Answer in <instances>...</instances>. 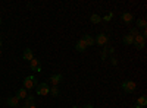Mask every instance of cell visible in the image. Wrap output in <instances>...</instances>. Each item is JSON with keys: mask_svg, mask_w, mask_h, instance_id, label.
I'll list each match as a JSON object with an SVG mask.
<instances>
[{"mask_svg": "<svg viewBox=\"0 0 147 108\" xmlns=\"http://www.w3.org/2000/svg\"><path fill=\"white\" fill-rule=\"evenodd\" d=\"M22 85H24V88L28 91V89H32V88H35L37 85H38V80H37L35 76H28V78L24 79Z\"/></svg>", "mask_w": 147, "mask_h": 108, "instance_id": "6da1fadb", "label": "cell"}, {"mask_svg": "<svg viewBox=\"0 0 147 108\" xmlns=\"http://www.w3.org/2000/svg\"><path fill=\"white\" fill-rule=\"evenodd\" d=\"M136 88H137L136 82L131 80V79H127V80L122 82V89H124L127 93H132L134 91H136Z\"/></svg>", "mask_w": 147, "mask_h": 108, "instance_id": "7a4b0ae2", "label": "cell"}, {"mask_svg": "<svg viewBox=\"0 0 147 108\" xmlns=\"http://www.w3.org/2000/svg\"><path fill=\"white\" fill-rule=\"evenodd\" d=\"M49 89H50V86H49L46 82H41V83H38V85L35 86V93L44 97V95H49Z\"/></svg>", "mask_w": 147, "mask_h": 108, "instance_id": "3957f363", "label": "cell"}, {"mask_svg": "<svg viewBox=\"0 0 147 108\" xmlns=\"http://www.w3.org/2000/svg\"><path fill=\"white\" fill-rule=\"evenodd\" d=\"M144 42H146V38H143L141 35L138 34V35H136V37H134V45H136V48L137 50H143L144 48Z\"/></svg>", "mask_w": 147, "mask_h": 108, "instance_id": "277c9868", "label": "cell"}, {"mask_svg": "<svg viewBox=\"0 0 147 108\" xmlns=\"http://www.w3.org/2000/svg\"><path fill=\"white\" fill-rule=\"evenodd\" d=\"M94 42L99 44V45H102V47H106V44L109 42V37H107L106 34H99V35L96 37Z\"/></svg>", "mask_w": 147, "mask_h": 108, "instance_id": "5b68a950", "label": "cell"}, {"mask_svg": "<svg viewBox=\"0 0 147 108\" xmlns=\"http://www.w3.org/2000/svg\"><path fill=\"white\" fill-rule=\"evenodd\" d=\"M62 79H63V76H62V75H59V73L50 76V82H52V85H53V86H57L59 83L62 82Z\"/></svg>", "mask_w": 147, "mask_h": 108, "instance_id": "8992f818", "label": "cell"}, {"mask_svg": "<svg viewBox=\"0 0 147 108\" xmlns=\"http://www.w3.org/2000/svg\"><path fill=\"white\" fill-rule=\"evenodd\" d=\"M6 105H9V107H12V108H16V107L19 105V99H18L16 97H9V98L6 99Z\"/></svg>", "mask_w": 147, "mask_h": 108, "instance_id": "52a82bcc", "label": "cell"}, {"mask_svg": "<svg viewBox=\"0 0 147 108\" xmlns=\"http://www.w3.org/2000/svg\"><path fill=\"white\" fill-rule=\"evenodd\" d=\"M75 50L80 51V53H84L85 50H87V45H85V42L82 40H78L77 44H75Z\"/></svg>", "mask_w": 147, "mask_h": 108, "instance_id": "ba28073f", "label": "cell"}, {"mask_svg": "<svg viewBox=\"0 0 147 108\" xmlns=\"http://www.w3.org/2000/svg\"><path fill=\"white\" fill-rule=\"evenodd\" d=\"M24 60H27V62H31V60L34 58V54H32V50L31 48H25L24 50V54H22Z\"/></svg>", "mask_w": 147, "mask_h": 108, "instance_id": "9c48e42d", "label": "cell"}, {"mask_svg": "<svg viewBox=\"0 0 147 108\" xmlns=\"http://www.w3.org/2000/svg\"><path fill=\"white\" fill-rule=\"evenodd\" d=\"M81 40L85 42V45H87V48H88V47H91V45L94 44V38L91 37V35H88V34H85V35H84V37H82Z\"/></svg>", "mask_w": 147, "mask_h": 108, "instance_id": "30bf717a", "label": "cell"}, {"mask_svg": "<svg viewBox=\"0 0 147 108\" xmlns=\"http://www.w3.org/2000/svg\"><path fill=\"white\" fill-rule=\"evenodd\" d=\"M121 19L124 21L125 23H131L132 19H134V16H132V13H129V12H124V13L121 15Z\"/></svg>", "mask_w": 147, "mask_h": 108, "instance_id": "8fae6325", "label": "cell"}, {"mask_svg": "<svg viewBox=\"0 0 147 108\" xmlns=\"http://www.w3.org/2000/svg\"><path fill=\"white\" fill-rule=\"evenodd\" d=\"M27 95H28L27 89H25V88H21V89L16 91V95H15V97H16L18 99H25V98H27Z\"/></svg>", "mask_w": 147, "mask_h": 108, "instance_id": "7c38bea8", "label": "cell"}, {"mask_svg": "<svg viewBox=\"0 0 147 108\" xmlns=\"http://www.w3.org/2000/svg\"><path fill=\"white\" fill-rule=\"evenodd\" d=\"M34 101H35V97H34L32 93H28V95H27V98L24 99V105H25V107L32 105V104H34Z\"/></svg>", "mask_w": 147, "mask_h": 108, "instance_id": "4fadbf2b", "label": "cell"}, {"mask_svg": "<svg viewBox=\"0 0 147 108\" xmlns=\"http://www.w3.org/2000/svg\"><path fill=\"white\" fill-rule=\"evenodd\" d=\"M41 66V63H40V60L38 58H32L31 62H30V67H31V70H35L37 67H40Z\"/></svg>", "mask_w": 147, "mask_h": 108, "instance_id": "5bb4252c", "label": "cell"}, {"mask_svg": "<svg viewBox=\"0 0 147 108\" xmlns=\"http://www.w3.org/2000/svg\"><path fill=\"white\" fill-rule=\"evenodd\" d=\"M137 105L141 107V108H144V107L147 105V97H146V95H143V97H140V98L137 99Z\"/></svg>", "mask_w": 147, "mask_h": 108, "instance_id": "9a60e30c", "label": "cell"}, {"mask_svg": "<svg viewBox=\"0 0 147 108\" xmlns=\"http://www.w3.org/2000/svg\"><path fill=\"white\" fill-rule=\"evenodd\" d=\"M122 42H124L125 45H129V44H132V42H134V37L128 34V35H125V37L122 38Z\"/></svg>", "mask_w": 147, "mask_h": 108, "instance_id": "2e32d148", "label": "cell"}, {"mask_svg": "<svg viewBox=\"0 0 147 108\" xmlns=\"http://www.w3.org/2000/svg\"><path fill=\"white\" fill-rule=\"evenodd\" d=\"M90 21H91V23H100L102 22V16H99L97 13H93L90 16Z\"/></svg>", "mask_w": 147, "mask_h": 108, "instance_id": "e0dca14e", "label": "cell"}, {"mask_svg": "<svg viewBox=\"0 0 147 108\" xmlns=\"http://www.w3.org/2000/svg\"><path fill=\"white\" fill-rule=\"evenodd\" d=\"M49 93H50V95H53V97H59V88L57 86H52L50 89H49Z\"/></svg>", "mask_w": 147, "mask_h": 108, "instance_id": "ac0fdd59", "label": "cell"}, {"mask_svg": "<svg viewBox=\"0 0 147 108\" xmlns=\"http://www.w3.org/2000/svg\"><path fill=\"white\" fill-rule=\"evenodd\" d=\"M137 28H143V29H146V21H144V19L137 21Z\"/></svg>", "mask_w": 147, "mask_h": 108, "instance_id": "d6986e66", "label": "cell"}, {"mask_svg": "<svg viewBox=\"0 0 147 108\" xmlns=\"http://www.w3.org/2000/svg\"><path fill=\"white\" fill-rule=\"evenodd\" d=\"M107 58V47H103V51H102V60Z\"/></svg>", "mask_w": 147, "mask_h": 108, "instance_id": "ffe728a7", "label": "cell"}, {"mask_svg": "<svg viewBox=\"0 0 147 108\" xmlns=\"http://www.w3.org/2000/svg\"><path fill=\"white\" fill-rule=\"evenodd\" d=\"M112 16H113V13H112V12H109V13H107V15H105V16H103L102 19L107 22V21H110V19H112Z\"/></svg>", "mask_w": 147, "mask_h": 108, "instance_id": "44dd1931", "label": "cell"}, {"mask_svg": "<svg viewBox=\"0 0 147 108\" xmlns=\"http://www.w3.org/2000/svg\"><path fill=\"white\" fill-rule=\"evenodd\" d=\"M110 63H112V64H115V66L118 64V60H116V57H115V56H112V57H110Z\"/></svg>", "mask_w": 147, "mask_h": 108, "instance_id": "7402d4cb", "label": "cell"}, {"mask_svg": "<svg viewBox=\"0 0 147 108\" xmlns=\"http://www.w3.org/2000/svg\"><path fill=\"white\" fill-rule=\"evenodd\" d=\"M82 108H94V107H93V105H91V104H87V105H84V107H82Z\"/></svg>", "mask_w": 147, "mask_h": 108, "instance_id": "603a6c76", "label": "cell"}, {"mask_svg": "<svg viewBox=\"0 0 147 108\" xmlns=\"http://www.w3.org/2000/svg\"><path fill=\"white\" fill-rule=\"evenodd\" d=\"M107 51H109V53H115V48H112V47H110V48H107Z\"/></svg>", "mask_w": 147, "mask_h": 108, "instance_id": "cb8c5ba5", "label": "cell"}, {"mask_svg": "<svg viewBox=\"0 0 147 108\" xmlns=\"http://www.w3.org/2000/svg\"><path fill=\"white\" fill-rule=\"evenodd\" d=\"M27 108H37V107H35V105H34V104H32V105H28V107H27Z\"/></svg>", "mask_w": 147, "mask_h": 108, "instance_id": "d4e9b609", "label": "cell"}, {"mask_svg": "<svg viewBox=\"0 0 147 108\" xmlns=\"http://www.w3.org/2000/svg\"><path fill=\"white\" fill-rule=\"evenodd\" d=\"M72 108H80L78 105H72Z\"/></svg>", "mask_w": 147, "mask_h": 108, "instance_id": "484cf974", "label": "cell"}, {"mask_svg": "<svg viewBox=\"0 0 147 108\" xmlns=\"http://www.w3.org/2000/svg\"><path fill=\"white\" fill-rule=\"evenodd\" d=\"M19 108H27V107H25V105H22V107H19Z\"/></svg>", "mask_w": 147, "mask_h": 108, "instance_id": "4316f807", "label": "cell"}, {"mask_svg": "<svg viewBox=\"0 0 147 108\" xmlns=\"http://www.w3.org/2000/svg\"><path fill=\"white\" fill-rule=\"evenodd\" d=\"M0 47H2V38H0Z\"/></svg>", "mask_w": 147, "mask_h": 108, "instance_id": "83f0119b", "label": "cell"}, {"mask_svg": "<svg viewBox=\"0 0 147 108\" xmlns=\"http://www.w3.org/2000/svg\"><path fill=\"white\" fill-rule=\"evenodd\" d=\"M134 108H141V107H138V105H136V107H134Z\"/></svg>", "mask_w": 147, "mask_h": 108, "instance_id": "f1b7e54d", "label": "cell"}, {"mask_svg": "<svg viewBox=\"0 0 147 108\" xmlns=\"http://www.w3.org/2000/svg\"><path fill=\"white\" fill-rule=\"evenodd\" d=\"M0 25H2V18H0Z\"/></svg>", "mask_w": 147, "mask_h": 108, "instance_id": "f546056e", "label": "cell"}, {"mask_svg": "<svg viewBox=\"0 0 147 108\" xmlns=\"http://www.w3.org/2000/svg\"><path fill=\"white\" fill-rule=\"evenodd\" d=\"M0 56H2V50H0Z\"/></svg>", "mask_w": 147, "mask_h": 108, "instance_id": "4dcf8cb0", "label": "cell"}]
</instances>
